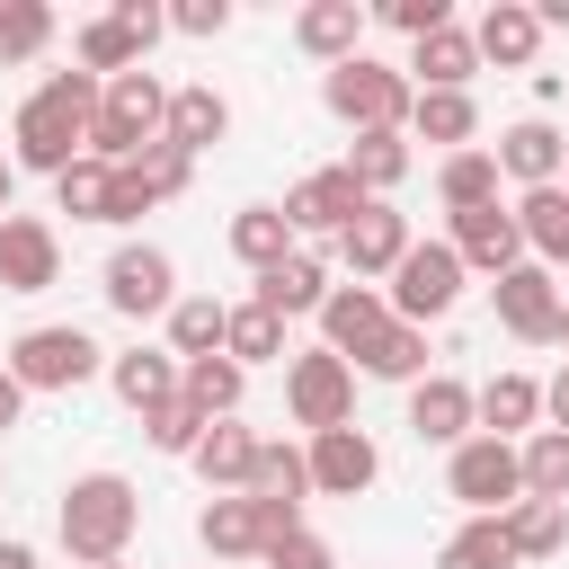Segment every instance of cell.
Wrapping results in <instances>:
<instances>
[{
    "mask_svg": "<svg viewBox=\"0 0 569 569\" xmlns=\"http://www.w3.org/2000/svg\"><path fill=\"white\" fill-rule=\"evenodd\" d=\"M89 116H98V80H89V71H53V80H44V89L18 107V124H9L18 169L62 178V169L80 160V142H89Z\"/></svg>",
    "mask_w": 569,
    "mask_h": 569,
    "instance_id": "1",
    "label": "cell"
},
{
    "mask_svg": "<svg viewBox=\"0 0 569 569\" xmlns=\"http://www.w3.org/2000/svg\"><path fill=\"white\" fill-rule=\"evenodd\" d=\"M62 551L80 560V569H98V560H124V542H133V525H142V489L124 480V471H89V480H71L62 489Z\"/></svg>",
    "mask_w": 569,
    "mask_h": 569,
    "instance_id": "2",
    "label": "cell"
},
{
    "mask_svg": "<svg viewBox=\"0 0 569 569\" xmlns=\"http://www.w3.org/2000/svg\"><path fill=\"white\" fill-rule=\"evenodd\" d=\"M160 116H169V89H160V71H151V62H142V71H116V80H98L89 160L124 169L133 151H151V142H160Z\"/></svg>",
    "mask_w": 569,
    "mask_h": 569,
    "instance_id": "3",
    "label": "cell"
},
{
    "mask_svg": "<svg viewBox=\"0 0 569 569\" xmlns=\"http://www.w3.org/2000/svg\"><path fill=\"white\" fill-rule=\"evenodd\" d=\"M320 98H329V116L338 124H356V133H409V71H391V62H373V53H347V62H329V80H320Z\"/></svg>",
    "mask_w": 569,
    "mask_h": 569,
    "instance_id": "4",
    "label": "cell"
},
{
    "mask_svg": "<svg viewBox=\"0 0 569 569\" xmlns=\"http://www.w3.org/2000/svg\"><path fill=\"white\" fill-rule=\"evenodd\" d=\"M98 365H107L98 338L71 329V320H53V329H18V338H9V373H18V391H80Z\"/></svg>",
    "mask_w": 569,
    "mask_h": 569,
    "instance_id": "5",
    "label": "cell"
},
{
    "mask_svg": "<svg viewBox=\"0 0 569 569\" xmlns=\"http://www.w3.org/2000/svg\"><path fill=\"white\" fill-rule=\"evenodd\" d=\"M284 409H293V427H347L356 418V365L347 356H329V347H302L293 365H284Z\"/></svg>",
    "mask_w": 569,
    "mask_h": 569,
    "instance_id": "6",
    "label": "cell"
},
{
    "mask_svg": "<svg viewBox=\"0 0 569 569\" xmlns=\"http://www.w3.org/2000/svg\"><path fill=\"white\" fill-rule=\"evenodd\" d=\"M169 27V9H151V0H116L107 18H89L80 27V71L89 80H116V71H142V53H151V36Z\"/></svg>",
    "mask_w": 569,
    "mask_h": 569,
    "instance_id": "7",
    "label": "cell"
},
{
    "mask_svg": "<svg viewBox=\"0 0 569 569\" xmlns=\"http://www.w3.org/2000/svg\"><path fill=\"white\" fill-rule=\"evenodd\" d=\"M453 293H462V258H453V240H409V258L391 267V320L427 329L436 311H453Z\"/></svg>",
    "mask_w": 569,
    "mask_h": 569,
    "instance_id": "8",
    "label": "cell"
},
{
    "mask_svg": "<svg viewBox=\"0 0 569 569\" xmlns=\"http://www.w3.org/2000/svg\"><path fill=\"white\" fill-rule=\"evenodd\" d=\"M445 489H453L471 516H507V507L525 498L516 445H498V436H462V445H453V471H445Z\"/></svg>",
    "mask_w": 569,
    "mask_h": 569,
    "instance_id": "9",
    "label": "cell"
},
{
    "mask_svg": "<svg viewBox=\"0 0 569 569\" xmlns=\"http://www.w3.org/2000/svg\"><path fill=\"white\" fill-rule=\"evenodd\" d=\"M107 302H116L124 320H151V311H169V302H178V267H169V249H151V240H124V249L107 258Z\"/></svg>",
    "mask_w": 569,
    "mask_h": 569,
    "instance_id": "10",
    "label": "cell"
},
{
    "mask_svg": "<svg viewBox=\"0 0 569 569\" xmlns=\"http://www.w3.org/2000/svg\"><path fill=\"white\" fill-rule=\"evenodd\" d=\"M302 471H311V489H320V498H365V489H373V471H382V453H373V436L347 418V427H320V436H311Z\"/></svg>",
    "mask_w": 569,
    "mask_h": 569,
    "instance_id": "11",
    "label": "cell"
},
{
    "mask_svg": "<svg viewBox=\"0 0 569 569\" xmlns=\"http://www.w3.org/2000/svg\"><path fill=\"white\" fill-rule=\"evenodd\" d=\"M453 258H462V276L480 267L489 284H498L507 267H525V231H516V213H507V204H471V213H453Z\"/></svg>",
    "mask_w": 569,
    "mask_h": 569,
    "instance_id": "12",
    "label": "cell"
},
{
    "mask_svg": "<svg viewBox=\"0 0 569 569\" xmlns=\"http://www.w3.org/2000/svg\"><path fill=\"white\" fill-rule=\"evenodd\" d=\"M53 276H62V240H53V222L9 213V222H0V293H44Z\"/></svg>",
    "mask_w": 569,
    "mask_h": 569,
    "instance_id": "13",
    "label": "cell"
},
{
    "mask_svg": "<svg viewBox=\"0 0 569 569\" xmlns=\"http://www.w3.org/2000/svg\"><path fill=\"white\" fill-rule=\"evenodd\" d=\"M489 293H498V329H507V338H551V329H560V284H551V267L525 258V267H507Z\"/></svg>",
    "mask_w": 569,
    "mask_h": 569,
    "instance_id": "14",
    "label": "cell"
},
{
    "mask_svg": "<svg viewBox=\"0 0 569 569\" xmlns=\"http://www.w3.org/2000/svg\"><path fill=\"white\" fill-rule=\"evenodd\" d=\"M365 204H373V196H365L347 169H311V178L284 196V222H293V231H329V240H338V231H347Z\"/></svg>",
    "mask_w": 569,
    "mask_h": 569,
    "instance_id": "15",
    "label": "cell"
},
{
    "mask_svg": "<svg viewBox=\"0 0 569 569\" xmlns=\"http://www.w3.org/2000/svg\"><path fill=\"white\" fill-rule=\"evenodd\" d=\"M222 133H231V107H222V89H213V80L169 89V116H160V142H169V151H187V160H196V151H213Z\"/></svg>",
    "mask_w": 569,
    "mask_h": 569,
    "instance_id": "16",
    "label": "cell"
},
{
    "mask_svg": "<svg viewBox=\"0 0 569 569\" xmlns=\"http://www.w3.org/2000/svg\"><path fill=\"white\" fill-rule=\"evenodd\" d=\"M338 258L356 267V284H365V276H391V267L409 258V213H391V204H365V213L338 231Z\"/></svg>",
    "mask_w": 569,
    "mask_h": 569,
    "instance_id": "17",
    "label": "cell"
},
{
    "mask_svg": "<svg viewBox=\"0 0 569 569\" xmlns=\"http://www.w3.org/2000/svg\"><path fill=\"white\" fill-rule=\"evenodd\" d=\"M471 53H480V62L525 71V62L542 53V18H533L525 0H489V9H480V27H471Z\"/></svg>",
    "mask_w": 569,
    "mask_h": 569,
    "instance_id": "18",
    "label": "cell"
},
{
    "mask_svg": "<svg viewBox=\"0 0 569 569\" xmlns=\"http://www.w3.org/2000/svg\"><path fill=\"white\" fill-rule=\"evenodd\" d=\"M507 178H525V187H560V160H569V133H551L542 116H525V124H507L498 133V151H489Z\"/></svg>",
    "mask_w": 569,
    "mask_h": 569,
    "instance_id": "19",
    "label": "cell"
},
{
    "mask_svg": "<svg viewBox=\"0 0 569 569\" xmlns=\"http://www.w3.org/2000/svg\"><path fill=\"white\" fill-rule=\"evenodd\" d=\"M320 302H329V258H320V249H293L284 267L258 276V311H276V320H302V311H320Z\"/></svg>",
    "mask_w": 569,
    "mask_h": 569,
    "instance_id": "20",
    "label": "cell"
},
{
    "mask_svg": "<svg viewBox=\"0 0 569 569\" xmlns=\"http://www.w3.org/2000/svg\"><path fill=\"white\" fill-rule=\"evenodd\" d=\"M391 320V302L373 293V284H329V302H320V338H329V356H365V338Z\"/></svg>",
    "mask_w": 569,
    "mask_h": 569,
    "instance_id": "21",
    "label": "cell"
},
{
    "mask_svg": "<svg viewBox=\"0 0 569 569\" xmlns=\"http://www.w3.org/2000/svg\"><path fill=\"white\" fill-rule=\"evenodd\" d=\"M107 382H116V400L124 409H169L178 400V356L169 347H124V356H107Z\"/></svg>",
    "mask_w": 569,
    "mask_h": 569,
    "instance_id": "22",
    "label": "cell"
},
{
    "mask_svg": "<svg viewBox=\"0 0 569 569\" xmlns=\"http://www.w3.org/2000/svg\"><path fill=\"white\" fill-rule=\"evenodd\" d=\"M409 427H418V445H462V436H471V382L427 373V382L409 391Z\"/></svg>",
    "mask_w": 569,
    "mask_h": 569,
    "instance_id": "23",
    "label": "cell"
},
{
    "mask_svg": "<svg viewBox=\"0 0 569 569\" xmlns=\"http://www.w3.org/2000/svg\"><path fill=\"white\" fill-rule=\"evenodd\" d=\"M196 471H204V489L213 498H231V489H249V462H258V436L240 427V418H213L204 436H196V453H187Z\"/></svg>",
    "mask_w": 569,
    "mask_h": 569,
    "instance_id": "24",
    "label": "cell"
},
{
    "mask_svg": "<svg viewBox=\"0 0 569 569\" xmlns=\"http://www.w3.org/2000/svg\"><path fill=\"white\" fill-rule=\"evenodd\" d=\"M293 44H302L311 62H347V53H365V9H356V0H311V9L293 18Z\"/></svg>",
    "mask_w": 569,
    "mask_h": 569,
    "instance_id": "25",
    "label": "cell"
},
{
    "mask_svg": "<svg viewBox=\"0 0 569 569\" xmlns=\"http://www.w3.org/2000/svg\"><path fill=\"white\" fill-rule=\"evenodd\" d=\"M471 418H480L498 445H516V436L542 418V382H533V373H498V382H480V391H471Z\"/></svg>",
    "mask_w": 569,
    "mask_h": 569,
    "instance_id": "26",
    "label": "cell"
},
{
    "mask_svg": "<svg viewBox=\"0 0 569 569\" xmlns=\"http://www.w3.org/2000/svg\"><path fill=\"white\" fill-rule=\"evenodd\" d=\"M516 231H525L533 267H569V187H525Z\"/></svg>",
    "mask_w": 569,
    "mask_h": 569,
    "instance_id": "27",
    "label": "cell"
},
{
    "mask_svg": "<svg viewBox=\"0 0 569 569\" xmlns=\"http://www.w3.org/2000/svg\"><path fill=\"white\" fill-rule=\"evenodd\" d=\"M409 133H418V142H453V151H471V133H480L471 89H418V98H409Z\"/></svg>",
    "mask_w": 569,
    "mask_h": 569,
    "instance_id": "28",
    "label": "cell"
},
{
    "mask_svg": "<svg viewBox=\"0 0 569 569\" xmlns=\"http://www.w3.org/2000/svg\"><path fill=\"white\" fill-rule=\"evenodd\" d=\"M231 258L258 267V276L284 267V258H293V222H284V204H240V213H231Z\"/></svg>",
    "mask_w": 569,
    "mask_h": 569,
    "instance_id": "29",
    "label": "cell"
},
{
    "mask_svg": "<svg viewBox=\"0 0 569 569\" xmlns=\"http://www.w3.org/2000/svg\"><path fill=\"white\" fill-rule=\"evenodd\" d=\"M196 533H204V551L213 560H258L267 551V525H258V507L231 489V498H213L204 516H196Z\"/></svg>",
    "mask_w": 569,
    "mask_h": 569,
    "instance_id": "30",
    "label": "cell"
},
{
    "mask_svg": "<svg viewBox=\"0 0 569 569\" xmlns=\"http://www.w3.org/2000/svg\"><path fill=\"white\" fill-rule=\"evenodd\" d=\"M409 89H462L471 71H480V53H471V27H436V36H418V53H409Z\"/></svg>",
    "mask_w": 569,
    "mask_h": 569,
    "instance_id": "31",
    "label": "cell"
},
{
    "mask_svg": "<svg viewBox=\"0 0 569 569\" xmlns=\"http://www.w3.org/2000/svg\"><path fill=\"white\" fill-rule=\"evenodd\" d=\"M338 169H347V178H356V187H365V196L382 204V196H391V187L409 178V133H356Z\"/></svg>",
    "mask_w": 569,
    "mask_h": 569,
    "instance_id": "32",
    "label": "cell"
},
{
    "mask_svg": "<svg viewBox=\"0 0 569 569\" xmlns=\"http://www.w3.org/2000/svg\"><path fill=\"white\" fill-rule=\"evenodd\" d=\"M222 320H231V302H213V293H178V302H169V356H178V365L222 356Z\"/></svg>",
    "mask_w": 569,
    "mask_h": 569,
    "instance_id": "33",
    "label": "cell"
},
{
    "mask_svg": "<svg viewBox=\"0 0 569 569\" xmlns=\"http://www.w3.org/2000/svg\"><path fill=\"white\" fill-rule=\"evenodd\" d=\"M373 382H427V329H409V320H382L373 338H365V356H356Z\"/></svg>",
    "mask_w": 569,
    "mask_h": 569,
    "instance_id": "34",
    "label": "cell"
},
{
    "mask_svg": "<svg viewBox=\"0 0 569 569\" xmlns=\"http://www.w3.org/2000/svg\"><path fill=\"white\" fill-rule=\"evenodd\" d=\"M240 382H249V373H240L231 356H196V365H178V400H187V409H196L204 427L240 409Z\"/></svg>",
    "mask_w": 569,
    "mask_h": 569,
    "instance_id": "35",
    "label": "cell"
},
{
    "mask_svg": "<svg viewBox=\"0 0 569 569\" xmlns=\"http://www.w3.org/2000/svg\"><path fill=\"white\" fill-rule=\"evenodd\" d=\"M498 525H507V551H516V560H551V551L569 542V507H551V498H516Z\"/></svg>",
    "mask_w": 569,
    "mask_h": 569,
    "instance_id": "36",
    "label": "cell"
},
{
    "mask_svg": "<svg viewBox=\"0 0 569 569\" xmlns=\"http://www.w3.org/2000/svg\"><path fill=\"white\" fill-rule=\"evenodd\" d=\"M516 471H525V498L569 507V436H560V427H533V436L516 445Z\"/></svg>",
    "mask_w": 569,
    "mask_h": 569,
    "instance_id": "37",
    "label": "cell"
},
{
    "mask_svg": "<svg viewBox=\"0 0 569 569\" xmlns=\"http://www.w3.org/2000/svg\"><path fill=\"white\" fill-rule=\"evenodd\" d=\"M222 356L249 373V365H276L284 356V320L276 311H258V302H231V320H222Z\"/></svg>",
    "mask_w": 569,
    "mask_h": 569,
    "instance_id": "38",
    "label": "cell"
},
{
    "mask_svg": "<svg viewBox=\"0 0 569 569\" xmlns=\"http://www.w3.org/2000/svg\"><path fill=\"white\" fill-rule=\"evenodd\" d=\"M436 196H445V213H471V204H498V160L471 142V151H453L445 169H436Z\"/></svg>",
    "mask_w": 569,
    "mask_h": 569,
    "instance_id": "39",
    "label": "cell"
},
{
    "mask_svg": "<svg viewBox=\"0 0 569 569\" xmlns=\"http://www.w3.org/2000/svg\"><path fill=\"white\" fill-rule=\"evenodd\" d=\"M302 489H311L302 453H293V445H267V436H258V462H249V489H240V498H267V507H302Z\"/></svg>",
    "mask_w": 569,
    "mask_h": 569,
    "instance_id": "40",
    "label": "cell"
},
{
    "mask_svg": "<svg viewBox=\"0 0 569 569\" xmlns=\"http://www.w3.org/2000/svg\"><path fill=\"white\" fill-rule=\"evenodd\" d=\"M44 44H53V9L44 0H0V71L36 62Z\"/></svg>",
    "mask_w": 569,
    "mask_h": 569,
    "instance_id": "41",
    "label": "cell"
},
{
    "mask_svg": "<svg viewBox=\"0 0 569 569\" xmlns=\"http://www.w3.org/2000/svg\"><path fill=\"white\" fill-rule=\"evenodd\" d=\"M107 187H116V169L80 151V160H71V169L53 178V204H62L71 222H107Z\"/></svg>",
    "mask_w": 569,
    "mask_h": 569,
    "instance_id": "42",
    "label": "cell"
},
{
    "mask_svg": "<svg viewBox=\"0 0 569 569\" xmlns=\"http://www.w3.org/2000/svg\"><path fill=\"white\" fill-rule=\"evenodd\" d=\"M436 569H516V551H507V525L498 516H471L445 551H436Z\"/></svg>",
    "mask_w": 569,
    "mask_h": 569,
    "instance_id": "43",
    "label": "cell"
},
{
    "mask_svg": "<svg viewBox=\"0 0 569 569\" xmlns=\"http://www.w3.org/2000/svg\"><path fill=\"white\" fill-rule=\"evenodd\" d=\"M124 169H133V178L151 187V204H160V196H178V187L196 178V160H187V151H169V142H151V151H133Z\"/></svg>",
    "mask_w": 569,
    "mask_h": 569,
    "instance_id": "44",
    "label": "cell"
},
{
    "mask_svg": "<svg viewBox=\"0 0 569 569\" xmlns=\"http://www.w3.org/2000/svg\"><path fill=\"white\" fill-rule=\"evenodd\" d=\"M382 27H400V36L418 44V36H436V27H453V0H382Z\"/></svg>",
    "mask_w": 569,
    "mask_h": 569,
    "instance_id": "45",
    "label": "cell"
},
{
    "mask_svg": "<svg viewBox=\"0 0 569 569\" xmlns=\"http://www.w3.org/2000/svg\"><path fill=\"white\" fill-rule=\"evenodd\" d=\"M142 427H151V445H160V453H196V436H204V418H196L187 400H169V409H151Z\"/></svg>",
    "mask_w": 569,
    "mask_h": 569,
    "instance_id": "46",
    "label": "cell"
},
{
    "mask_svg": "<svg viewBox=\"0 0 569 569\" xmlns=\"http://www.w3.org/2000/svg\"><path fill=\"white\" fill-rule=\"evenodd\" d=\"M267 569H338V560H329V542H320V533H302V525H293L284 542H267Z\"/></svg>",
    "mask_w": 569,
    "mask_h": 569,
    "instance_id": "47",
    "label": "cell"
},
{
    "mask_svg": "<svg viewBox=\"0 0 569 569\" xmlns=\"http://www.w3.org/2000/svg\"><path fill=\"white\" fill-rule=\"evenodd\" d=\"M169 27H178V36H222V27H231V0H178Z\"/></svg>",
    "mask_w": 569,
    "mask_h": 569,
    "instance_id": "48",
    "label": "cell"
},
{
    "mask_svg": "<svg viewBox=\"0 0 569 569\" xmlns=\"http://www.w3.org/2000/svg\"><path fill=\"white\" fill-rule=\"evenodd\" d=\"M151 213V187L133 178V169H116V187H107V222H142Z\"/></svg>",
    "mask_w": 569,
    "mask_h": 569,
    "instance_id": "49",
    "label": "cell"
},
{
    "mask_svg": "<svg viewBox=\"0 0 569 569\" xmlns=\"http://www.w3.org/2000/svg\"><path fill=\"white\" fill-rule=\"evenodd\" d=\"M542 418H551V427H560V436H569V365H560V373H551V382H542Z\"/></svg>",
    "mask_w": 569,
    "mask_h": 569,
    "instance_id": "50",
    "label": "cell"
},
{
    "mask_svg": "<svg viewBox=\"0 0 569 569\" xmlns=\"http://www.w3.org/2000/svg\"><path fill=\"white\" fill-rule=\"evenodd\" d=\"M18 409H27V391H18V373H9V365H0V436H9V427H18Z\"/></svg>",
    "mask_w": 569,
    "mask_h": 569,
    "instance_id": "51",
    "label": "cell"
},
{
    "mask_svg": "<svg viewBox=\"0 0 569 569\" xmlns=\"http://www.w3.org/2000/svg\"><path fill=\"white\" fill-rule=\"evenodd\" d=\"M0 569H36V551L27 542H0Z\"/></svg>",
    "mask_w": 569,
    "mask_h": 569,
    "instance_id": "52",
    "label": "cell"
},
{
    "mask_svg": "<svg viewBox=\"0 0 569 569\" xmlns=\"http://www.w3.org/2000/svg\"><path fill=\"white\" fill-rule=\"evenodd\" d=\"M533 18H542V27H569V0H542Z\"/></svg>",
    "mask_w": 569,
    "mask_h": 569,
    "instance_id": "53",
    "label": "cell"
},
{
    "mask_svg": "<svg viewBox=\"0 0 569 569\" xmlns=\"http://www.w3.org/2000/svg\"><path fill=\"white\" fill-rule=\"evenodd\" d=\"M9 187H18V160H0V222H9Z\"/></svg>",
    "mask_w": 569,
    "mask_h": 569,
    "instance_id": "54",
    "label": "cell"
},
{
    "mask_svg": "<svg viewBox=\"0 0 569 569\" xmlns=\"http://www.w3.org/2000/svg\"><path fill=\"white\" fill-rule=\"evenodd\" d=\"M551 338H560V347H569V302H560V329H551Z\"/></svg>",
    "mask_w": 569,
    "mask_h": 569,
    "instance_id": "55",
    "label": "cell"
},
{
    "mask_svg": "<svg viewBox=\"0 0 569 569\" xmlns=\"http://www.w3.org/2000/svg\"><path fill=\"white\" fill-rule=\"evenodd\" d=\"M560 187H569V160H560Z\"/></svg>",
    "mask_w": 569,
    "mask_h": 569,
    "instance_id": "56",
    "label": "cell"
},
{
    "mask_svg": "<svg viewBox=\"0 0 569 569\" xmlns=\"http://www.w3.org/2000/svg\"><path fill=\"white\" fill-rule=\"evenodd\" d=\"M98 569H124V560H98Z\"/></svg>",
    "mask_w": 569,
    "mask_h": 569,
    "instance_id": "57",
    "label": "cell"
}]
</instances>
